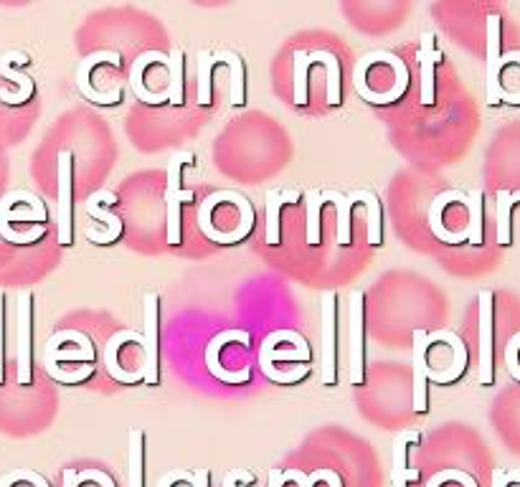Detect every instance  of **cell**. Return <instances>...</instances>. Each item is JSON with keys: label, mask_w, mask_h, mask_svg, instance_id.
Listing matches in <instances>:
<instances>
[{"label": "cell", "mask_w": 520, "mask_h": 487, "mask_svg": "<svg viewBox=\"0 0 520 487\" xmlns=\"http://www.w3.org/2000/svg\"><path fill=\"white\" fill-rule=\"evenodd\" d=\"M498 470L488 447L470 429H444L419 439V462L406 467L404 487H495Z\"/></svg>", "instance_id": "obj_1"}, {"label": "cell", "mask_w": 520, "mask_h": 487, "mask_svg": "<svg viewBox=\"0 0 520 487\" xmlns=\"http://www.w3.org/2000/svg\"><path fill=\"white\" fill-rule=\"evenodd\" d=\"M510 302L500 300L498 292L482 290L477 295V351H480V381L482 386H490L495 381V363L498 356L508 361V345L500 340V325L520 323L518 318H510Z\"/></svg>", "instance_id": "obj_2"}, {"label": "cell", "mask_w": 520, "mask_h": 487, "mask_svg": "<svg viewBox=\"0 0 520 487\" xmlns=\"http://www.w3.org/2000/svg\"><path fill=\"white\" fill-rule=\"evenodd\" d=\"M429 224L444 244H462L470 239V198L457 191H447L434 198Z\"/></svg>", "instance_id": "obj_3"}, {"label": "cell", "mask_w": 520, "mask_h": 487, "mask_svg": "<svg viewBox=\"0 0 520 487\" xmlns=\"http://www.w3.org/2000/svg\"><path fill=\"white\" fill-rule=\"evenodd\" d=\"M104 363L112 378L122 381V384H137L140 378H145V345L143 335L132 333V330H122L107 343L104 351Z\"/></svg>", "instance_id": "obj_4"}, {"label": "cell", "mask_w": 520, "mask_h": 487, "mask_svg": "<svg viewBox=\"0 0 520 487\" xmlns=\"http://www.w3.org/2000/svg\"><path fill=\"white\" fill-rule=\"evenodd\" d=\"M493 424L500 442H503L515 457H520V378L495 399Z\"/></svg>", "instance_id": "obj_5"}, {"label": "cell", "mask_w": 520, "mask_h": 487, "mask_svg": "<svg viewBox=\"0 0 520 487\" xmlns=\"http://www.w3.org/2000/svg\"><path fill=\"white\" fill-rule=\"evenodd\" d=\"M191 153H178L168 163V191H165V203H168V244L170 247H181V206L193 201V191L181 188V168L191 163Z\"/></svg>", "instance_id": "obj_6"}, {"label": "cell", "mask_w": 520, "mask_h": 487, "mask_svg": "<svg viewBox=\"0 0 520 487\" xmlns=\"http://www.w3.org/2000/svg\"><path fill=\"white\" fill-rule=\"evenodd\" d=\"M498 188L495 196L505 193L510 198H520V125H513L500 135L498 148Z\"/></svg>", "instance_id": "obj_7"}, {"label": "cell", "mask_w": 520, "mask_h": 487, "mask_svg": "<svg viewBox=\"0 0 520 487\" xmlns=\"http://www.w3.org/2000/svg\"><path fill=\"white\" fill-rule=\"evenodd\" d=\"M16 353H18V386L33 384V295L23 290L18 295V335H16Z\"/></svg>", "instance_id": "obj_8"}, {"label": "cell", "mask_w": 520, "mask_h": 487, "mask_svg": "<svg viewBox=\"0 0 520 487\" xmlns=\"http://www.w3.org/2000/svg\"><path fill=\"white\" fill-rule=\"evenodd\" d=\"M335 295L333 290L323 292V307H320V376H323L325 386L335 384V338H338V330H335Z\"/></svg>", "instance_id": "obj_9"}, {"label": "cell", "mask_w": 520, "mask_h": 487, "mask_svg": "<svg viewBox=\"0 0 520 487\" xmlns=\"http://www.w3.org/2000/svg\"><path fill=\"white\" fill-rule=\"evenodd\" d=\"M72 176L74 163L69 150L59 153V203H56V234L61 247L72 244Z\"/></svg>", "instance_id": "obj_10"}, {"label": "cell", "mask_w": 520, "mask_h": 487, "mask_svg": "<svg viewBox=\"0 0 520 487\" xmlns=\"http://www.w3.org/2000/svg\"><path fill=\"white\" fill-rule=\"evenodd\" d=\"M363 290L351 292V384L366 386V373H363Z\"/></svg>", "instance_id": "obj_11"}, {"label": "cell", "mask_w": 520, "mask_h": 487, "mask_svg": "<svg viewBox=\"0 0 520 487\" xmlns=\"http://www.w3.org/2000/svg\"><path fill=\"white\" fill-rule=\"evenodd\" d=\"M158 295L150 292L145 295V335H143V345H145V358H148V366H145V384L155 386L158 384Z\"/></svg>", "instance_id": "obj_12"}, {"label": "cell", "mask_w": 520, "mask_h": 487, "mask_svg": "<svg viewBox=\"0 0 520 487\" xmlns=\"http://www.w3.org/2000/svg\"><path fill=\"white\" fill-rule=\"evenodd\" d=\"M427 348L429 335L427 330H414V414L427 411Z\"/></svg>", "instance_id": "obj_13"}, {"label": "cell", "mask_w": 520, "mask_h": 487, "mask_svg": "<svg viewBox=\"0 0 520 487\" xmlns=\"http://www.w3.org/2000/svg\"><path fill=\"white\" fill-rule=\"evenodd\" d=\"M416 61H419V72H422V92H419V99H422L424 107H432L434 104V69H437L439 61H444L442 51L434 49V33L427 31L422 36V49L416 54Z\"/></svg>", "instance_id": "obj_14"}, {"label": "cell", "mask_w": 520, "mask_h": 487, "mask_svg": "<svg viewBox=\"0 0 520 487\" xmlns=\"http://www.w3.org/2000/svg\"><path fill=\"white\" fill-rule=\"evenodd\" d=\"M102 61H107V64H117L120 66V54H110V51H99V54H92L89 59L82 61V66H79V89L84 92V97H89L92 102L97 104H112V102H120V89L117 92H110V94H102V92H94L92 87H89V72H92L94 64H102Z\"/></svg>", "instance_id": "obj_15"}, {"label": "cell", "mask_w": 520, "mask_h": 487, "mask_svg": "<svg viewBox=\"0 0 520 487\" xmlns=\"http://www.w3.org/2000/svg\"><path fill=\"white\" fill-rule=\"evenodd\" d=\"M61 487H120L115 475L102 467H64L61 472Z\"/></svg>", "instance_id": "obj_16"}, {"label": "cell", "mask_w": 520, "mask_h": 487, "mask_svg": "<svg viewBox=\"0 0 520 487\" xmlns=\"http://www.w3.org/2000/svg\"><path fill=\"white\" fill-rule=\"evenodd\" d=\"M224 64H229V51H224V54H208V51H201V61H198V104H203V107L211 104L214 69Z\"/></svg>", "instance_id": "obj_17"}, {"label": "cell", "mask_w": 520, "mask_h": 487, "mask_svg": "<svg viewBox=\"0 0 520 487\" xmlns=\"http://www.w3.org/2000/svg\"><path fill=\"white\" fill-rule=\"evenodd\" d=\"M323 196L325 201H333L335 208H338V244L340 247H348L351 244V216L353 208H356V201L338 191H325Z\"/></svg>", "instance_id": "obj_18"}, {"label": "cell", "mask_w": 520, "mask_h": 487, "mask_svg": "<svg viewBox=\"0 0 520 487\" xmlns=\"http://www.w3.org/2000/svg\"><path fill=\"white\" fill-rule=\"evenodd\" d=\"M307 64H325L328 69V104H340V61L330 51H315L307 54Z\"/></svg>", "instance_id": "obj_19"}, {"label": "cell", "mask_w": 520, "mask_h": 487, "mask_svg": "<svg viewBox=\"0 0 520 487\" xmlns=\"http://www.w3.org/2000/svg\"><path fill=\"white\" fill-rule=\"evenodd\" d=\"M353 201L366 203V214H368V244L373 247H381V201L376 198V193L371 191H353Z\"/></svg>", "instance_id": "obj_20"}, {"label": "cell", "mask_w": 520, "mask_h": 487, "mask_svg": "<svg viewBox=\"0 0 520 487\" xmlns=\"http://www.w3.org/2000/svg\"><path fill=\"white\" fill-rule=\"evenodd\" d=\"M323 206L325 196L318 188L307 191V244L310 247H318L320 244V216H323Z\"/></svg>", "instance_id": "obj_21"}, {"label": "cell", "mask_w": 520, "mask_h": 487, "mask_svg": "<svg viewBox=\"0 0 520 487\" xmlns=\"http://www.w3.org/2000/svg\"><path fill=\"white\" fill-rule=\"evenodd\" d=\"M0 74H3V77H8V79H11V82H16L18 87H21V92H18V94H8L6 89H0V99H3V102H8V104H23L28 97H31V94H33V82L26 77V74L13 72V69H11V61H8L6 56L0 59Z\"/></svg>", "instance_id": "obj_22"}, {"label": "cell", "mask_w": 520, "mask_h": 487, "mask_svg": "<svg viewBox=\"0 0 520 487\" xmlns=\"http://www.w3.org/2000/svg\"><path fill=\"white\" fill-rule=\"evenodd\" d=\"M229 69H231V104L244 107L247 104V69L239 54L229 51Z\"/></svg>", "instance_id": "obj_23"}, {"label": "cell", "mask_w": 520, "mask_h": 487, "mask_svg": "<svg viewBox=\"0 0 520 487\" xmlns=\"http://www.w3.org/2000/svg\"><path fill=\"white\" fill-rule=\"evenodd\" d=\"M87 211H89V216H94V219L104 221V224L110 226V231H107V234H104V236H97V239H94V241H97V244H104V241H115L117 236L122 234V221H120V216L110 214V211H107V208L99 206L97 193H94V196L89 198V201H87Z\"/></svg>", "instance_id": "obj_24"}, {"label": "cell", "mask_w": 520, "mask_h": 487, "mask_svg": "<svg viewBox=\"0 0 520 487\" xmlns=\"http://www.w3.org/2000/svg\"><path fill=\"white\" fill-rule=\"evenodd\" d=\"M282 193H267V244L269 247H280L282 231H280V211H282Z\"/></svg>", "instance_id": "obj_25"}, {"label": "cell", "mask_w": 520, "mask_h": 487, "mask_svg": "<svg viewBox=\"0 0 520 487\" xmlns=\"http://www.w3.org/2000/svg\"><path fill=\"white\" fill-rule=\"evenodd\" d=\"M170 69V102L181 107L183 104V72H186V61H183V51L176 49L168 56Z\"/></svg>", "instance_id": "obj_26"}, {"label": "cell", "mask_w": 520, "mask_h": 487, "mask_svg": "<svg viewBox=\"0 0 520 487\" xmlns=\"http://www.w3.org/2000/svg\"><path fill=\"white\" fill-rule=\"evenodd\" d=\"M307 72H310V64H307L305 51H295V104L297 107H305L307 104Z\"/></svg>", "instance_id": "obj_27"}, {"label": "cell", "mask_w": 520, "mask_h": 487, "mask_svg": "<svg viewBox=\"0 0 520 487\" xmlns=\"http://www.w3.org/2000/svg\"><path fill=\"white\" fill-rule=\"evenodd\" d=\"M0 234H3V239L13 241V244H31V241L41 239V236L46 234L44 226H36V229L26 231V234H18V231H13L11 226H8V221H0Z\"/></svg>", "instance_id": "obj_28"}, {"label": "cell", "mask_w": 520, "mask_h": 487, "mask_svg": "<svg viewBox=\"0 0 520 487\" xmlns=\"http://www.w3.org/2000/svg\"><path fill=\"white\" fill-rule=\"evenodd\" d=\"M6 384V295L0 290V386Z\"/></svg>", "instance_id": "obj_29"}, {"label": "cell", "mask_w": 520, "mask_h": 487, "mask_svg": "<svg viewBox=\"0 0 520 487\" xmlns=\"http://www.w3.org/2000/svg\"><path fill=\"white\" fill-rule=\"evenodd\" d=\"M0 487H49V482L41 475H33V472H18V475H11L8 480H3Z\"/></svg>", "instance_id": "obj_30"}, {"label": "cell", "mask_w": 520, "mask_h": 487, "mask_svg": "<svg viewBox=\"0 0 520 487\" xmlns=\"http://www.w3.org/2000/svg\"><path fill=\"white\" fill-rule=\"evenodd\" d=\"M196 487H211V475H208V470H198ZM226 487H231L229 480H226Z\"/></svg>", "instance_id": "obj_31"}]
</instances>
